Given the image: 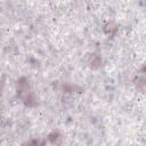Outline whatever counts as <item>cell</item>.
Here are the masks:
<instances>
[{"label": "cell", "instance_id": "cell-1", "mask_svg": "<svg viewBox=\"0 0 146 146\" xmlns=\"http://www.w3.org/2000/svg\"><path fill=\"white\" fill-rule=\"evenodd\" d=\"M16 90H17V94L19 96H24L25 94L31 91L29 79L25 78V76H22L21 79H18L17 82H16Z\"/></svg>", "mask_w": 146, "mask_h": 146}, {"label": "cell", "instance_id": "cell-2", "mask_svg": "<svg viewBox=\"0 0 146 146\" xmlns=\"http://www.w3.org/2000/svg\"><path fill=\"white\" fill-rule=\"evenodd\" d=\"M23 102L29 107H33V106L36 105V98H35V96L32 91H29L27 94H25L23 96Z\"/></svg>", "mask_w": 146, "mask_h": 146}, {"label": "cell", "instance_id": "cell-3", "mask_svg": "<svg viewBox=\"0 0 146 146\" xmlns=\"http://www.w3.org/2000/svg\"><path fill=\"white\" fill-rule=\"evenodd\" d=\"M62 90L64 92H82V88L76 86V84H72V83H64L62 86Z\"/></svg>", "mask_w": 146, "mask_h": 146}, {"label": "cell", "instance_id": "cell-4", "mask_svg": "<svg viewBox=\"0 0 146 146\" xmlns=\"http://www.w3.org/2000/svg\"><path fill=\"white\" fill-rule=\"evenodd\" d=\"M102 65V57L94 54L91 57H90V60H89V66L92 68V70H97Z\"/></svg>", "mask_w": 146, "mask_h": 146}, {"label": "cell", "instance_id": "cell-5", "mask_svg": "<svg viewBox=\"0 0 146 146\" xmlns=\"http://www.w3.org/2000/svg\"><path fill=\"white\" fill-rule=\"evenodd\" d=\"M135 84H136V88L143 92L145 90V76H144V73H141V75H137V78L135 79Z\"/></svg>", "mask_w": 146, "mask_h": 146}, {"label": "cell", "instance_id": "cell-6", "mask_svg": "<svg viewBox=\"0 0 146 146\" xmlns=\"http://www.w3.org/2000/svg\"><path fill=\"white\" fill-rule=\"evenodd\" d=\"M116 30H117V26H116V24H115L114 22H110V23H107L106 26H105V32H106L107 34H113Z\"/></svg>", "mask_w": 146, "mask_h": 146}, {"label": "cell", "instance_id": "cell-7", "mask_svg": "<svg viewBox=\"0 0 146 146\" xmlns=\"http://www.w3.org/2000/svg\"><path fill=\"white\" fill-rule=\"evenodd\" d=\"M48 139H49L50 143H52V144H57L58 140L60 139V135H59L57 131H52V132H50V133L48 135Z\"/></svg>", "mask_w": 146, "mask_h": 146}, {"label": "cell", "instance_id": "cell-8", "mask_svg": "<svg viewBox=\"0 0 146 146\" xmlns=\"http://www.w3.org/2000/svg\"><path fill=\"white\" fill-rule=\"evenodd\" d=\"M3 87H5V82L2 80H0V97L2 95V90H3Z\"/></svg>", "mask_w": 146, "mask_h": 146}]
</instances>
